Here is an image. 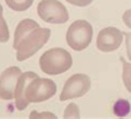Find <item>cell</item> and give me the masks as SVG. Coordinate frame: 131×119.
I'll return each instance as SVG.
<instances>
[{"label":"cell","instance_id":"cell-16","mask_svg":"<svg viewBox=\"0 0 131 119\" xmlns=\"http://www.w3.org/2000/svg\"><path fill=\"white\" fill-rule=\"evenodd\" d=\"M30 118H56V115L52 113H38V111H32L30 114Z\"/></svg>","mask_w":131,"mask_h":119},{"label":"cell","instance_id":"cell-9","mask_svg":"<svg viewBox=\"0 0 131 119\" xmlns=\"http://www.w3.org/2000/svg\"><path fill=\"white\" fill-rule=\"evenodd\" d=\"M39 75L34 73V72H25L20 75L19 79H18L16 91H14V99H16V107L18 110L22 111L29 106V102L25 98V92H27V87L30 84L32 79L38 77Z\"/></svg>","mask_w":131,"mask_h":119},{"label":"cell","instance_id":"cell-15","mask_svg":"<svg viewBox=\"0 0 131 119\" xmlns=\"http://www.w3.org/2000/svg\"><path fill=\"white\" fill-rule=\"evenodd\" d=\"M126 39V49L128 59L131 60V32H122Z\"/></svg>","mask_w":131,"mask_h":119},{"label":"cell","instance_id":"cell-1","mask_svg":"<svg viewBox=\"0 0 131 119\" xmlns=\"http://www.w3.org/2000/svg\"><path fill=\"white\" fill-rule=\"evenodd\" d=\"M51 37V30L41 28L32 19H23L14 31L13 49L17 51L19 62L30 59L46 44Z\"/></svg>","mask_w":131,"mask_h":119},{"label":"cell","instance_id":"cell-6","mask_svg":"<svg viewBox=\"0 0 131 119\" xmlns=\"http://www.w3.org/2000/svg\"><path fill=\"white\" fill-rule=\"evenodd\" d=\"M90 78L86 74H74L65 83L60 95V100L65 102L82 97L90 89Z\"/></svg>","mask_w":131,"mask_h":119},{"label":"cell","instance_id":"cell-10","mask_svg":"<svg viewBox=\"0 0 131 119\" xmlns=\"http://www.w3.org/2000/svg\"><path fill=\"white\" fill-rule=\"evenodd\" d=\"M130 110L131 105L129 100L127 99H118L114 104V107H112V111L117 117H126L130 113Z\"/></svg>","mask_w":131,"mask_h":119},{"label":"cell","instance_id":"cell-12","mask_svg":"<svg viewBox=\"0 0 131 119\" xmlns=\"http://www.w3.org/2000/svg\"><path fill=\"white\" fill-rule=\"evenodd\" d=\"M122 63V81L127 91L131 93V63H128L123 57H120Z\"/></svg>","mask_w":131,"mask_h":119},{"label":"cell","instance_id":"cell-5","mask_svg":"<svg viewBox=\"0 0 131 119\" xmlns=\"http://www.w3.org/2000/svg\"><path fill=\"white\" fill-rule=\"evenodd\" d=\"M38 14L43 21L53 24L65 23L70 19L66 7L59 0H41L38 5Z\"/></svg>","mask_w":131,"mask_h":119},{"label":"cell","instance_id":"cell-13","mask_svg":"<svg viewBox=\"0 0 131 119\" xmlns=\"http://www.w3.org/2000/svg\"><path fill=\"white\" fill-rule=\"evenodd\" d=\"M9 39H10V33H9L8 24H7L5 18H3V9L2 6L0 5V42L1 43L8 42Z\"/></svg>","mask_w":131,"mask_h":119},{"label":"cell","instance_id":"cell-3","mask_svg":"<svg viewBox=\"0 0 131 119\" xmlns=\"http://www.w3.org/2000/svg\"><path fill=\"white\" fill-rule=\"evenodd\" d=\"M93 33V27L89 22L86 20H76L66 32V42L74 51H83L90 44Z\"/></svg>","mask_w":131,"mask_h":119},{"label":"cell","instance_id":"cell-4","mask_svg":"<svg viewBox=\"0 0 131 119\" xmlns=\"http://www.w3.org/2000/svg\"><path fill=\"white\" fill-rule=\"evenodd\" d=\"M57 87L52 79L35 77L30 82L25 92V98L30 103H42L56 94Z\"/></svg>","mask_w":131,"mask_h":119},{"label":"cell","instance_id":"cell-18","mask_svg":"<svg viewBox=\"0 0 131 119\" xmlns=\"http://www.w3.org/2000/svg\"><path fill=\"white\" fill-rule=\"evenodd\" d=\"M122 20H123V22H125L126 26L128 27L129 29H131V9H128V10H126V11L123 12Z\"/></svg>","mask_w":131,"mask_h":119},{"label":"cell","instance_id":"cell-7","mask_svg":"<svg viewBox=\"0 0 131 119\" xmlns=\"http://www.w3.org/2000/svg\"><path fill=\"white\" fill-rule=\"evenodd\" d=\"M123 33L117 28L108 27L99 31L96 46L101 52H112L120 48L122 43Z\"/></svg>","mask_w":131,"mask_h":119},{"label":"cell","instance_id":"cell-17","mask_svg":"<svg viewBox=\"0 0 131 119\" xmlns=\"http://www.w3.org/2000/svg\"><path fill=\"white\" fill-rule=\"evenodd\" d=\"M66 1L76 7H87L93 2V0H66Z\"/></svg>","mask_w":131,"mask_h":119},{"label":"cell","instance_id":"cell-2","mask_svg":"<svg viewBox=\"0 0 131 119\" xmlns=\"http://www.w3.org/2000/svg\"><path fill=\"white\" fill-rule=\"evenodd\" d=\"M41 71L48 75H59L65 73L73 65L70 52L62 48H53L42 54L39 60Z\"/></svg>","mask_w":131,"mask_h":119},{"label":"cell","instance_id":"cell-8","mask_svg":"<svg viewBox=\"0 0 131 119\" xmlns=\"http://www.w3.org/2000/svg\"><path fill=\"white\" fill-rule=\"evenodd\" d=\"M21 74L22 72L18 66L8 67L2 72L0 75V98L3 100L14 98V91Z\"/></svg>","mask_w":131,"mask_h":119},{"label":"cell","instance_id":"cell-14","mask_svg":"<svg viewBox=\"0 0 131 119\" xmlns=\"http://www.w3.org/2000/svg\"><path fill=\"white\" fill-rule=\"evenodd\" d=\"M64 118H79L81 117V113H79V107L74 103H71L70 105H67L65 108Z\"/></svg>","mask_w":131,"mask_h":119},{"label":"cell","instance_id":"cell-11","mask_svg":"<svg viewBox=\"0 0 131 119\" xmlns=\"http://www.w3.org/2000/svg\"><path fill=\"white\" fill-rule=\"evenodd\" d=\"M7 6L10 9H12L13 11L21 12L28 10L32 6L34 0H5Z\"/></svg>","mask_w":131,"mask_h":119}]
</instances>
